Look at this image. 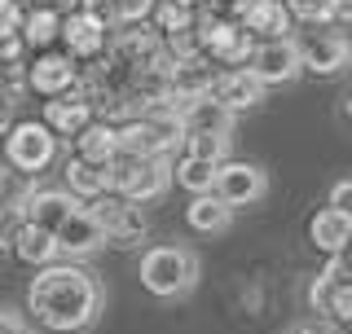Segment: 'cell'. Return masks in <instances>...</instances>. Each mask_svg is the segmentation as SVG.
<instances>
[{"instance_id":"1","label":"cell","mask_w":352,"mask_h":334,"mask_svg":"<svg viewBox=\"0 0 352 334\" xmlns=\"http://www.w3.org/2000/svg\"><path fill=\"white\" fill-rule=\"evenodd\" d=\"M102 308V286L97 277L80 269V264H49V269H36L27 286V313L36 326L53 330V334H75L88 330Z\"/></svg>"},{"instance_id":"2","label":"cell","mask_w":352,"mask_h":334,"mask_svg":"<svg viewBox=\"0 0 352 334\" xmlns=\"http://www.w3.org/2000/svg\"><path fill=\"white\" fill-rule=\"evenodd\" d=\"M172 185V163L168 159H146V154H119L110 163V194H119L124 203L141 207L163 198Z\"/></svg>"},{"instance_id":"3","label":"cell","mask_w":352,"mask_h":334,"mask_svg":"<svg viewBox=\"0 0 352 334\" xmlns=\"http://www.w3.org/2000/svg\"><path fill=\"white\" fill-rule=\"evenodd\" d=\"M198 277V260L181 247H150L141 255V286L159 299H176L194 286Z\"/></svg>"},{"instance_id":"4","label":"cell","mask_w":352,"mask_h":334,"mask_svg":"<svg viewBox=\"0 0 352 334\" xmlns=\"http://www.w3.org/2000/svg\"><path fill=\"white\" fill-rule=\"evenodd\" d=\"M58 159V141L53 132L40 124V119H18L14 128L5 132V163L22 176H40L44 167Z\"/></svg>"},{"instance_id":"5","label":"cell","mask_w":352,"mask_h":334,"mask_svg":"<svg viewBox=\"0 0 352 334\" xmlns=\"http://www.w3.org/2000/svg\"><path fill=\"white\" fill-rule=\"evenodd\" d=\"M308 304L317 308V317L330 321V330H348L352 321V282H348V264L344 255L326 264V273L308 286Z\"/></svg>"},{"instance_id":"6","label":"cell","mask_w":352,"mask_h":334,"mask_svg":"<svg viewBox=\"0 0 352 334\" xmlns=\"http://www.w3.org/2000/svg\"><path fill=\"white\" fill-rule=\"evenodd\" d=\"M212 194L225 203L229 211L238 207H251L269 194V176H264L260 163H247V159H225L216 167V181H212Z\"/></svg>"},{"instance_id":"7","label":"cell","mask_w":352,"mask_h":334,"mask_svg":"<svg viewBox=\"0 0 352 334\" xmlns=\"http://www.w3.org/2000/svg\"><path fill=\"white\" fill-rule=\"evenodd\" d=\"M295 53H300V71L313 75H339L348 66V36L339 27H308L300 40H295Z\"/></svg>"},{"instance_id":"8","label":"cell","mask_w":352,"mask_h":334,"mask_svg":"<svg viewBox=\"0 0 352 334\" xmlns=\"http://www.w3.org/2000/svg\"><path fill=\"white\" fill-rule=\"evenodd\" d=\"M84 211L97 220V225H102L106 242H115V247H132V242L146 233V220H141V211L132 207V203H124L119 194H102V198H93V203H88Z\"/></svg>"},{"instance_id":"9","label":"cell","mask_w":352,"mask_h":334,"mask_svg":"<svg viewBox=\"0 0 352 334\" xmlns=\"http://www.w3.org/2000/svg\"><path fill=\"white\" fill-rule=\"evenodd\" d=\"M247 71L256 75L264 88L291 84L295 75H300V53H295V40L291 36H286V40H260L256 49H251V58H247Z\"/></svg>"},{"instance_id":"10","label":"cell","mask_w":352,"mask_h":334,"mask_svg":"<svg viewBox=\"0 0 352 334\" xmlns=\"http://www.w3.org/2000/svg\"><path fill=\"white\" fill-rule=\"evenodd\" d=\"M58 40L66 44V58H71V62H97L110 49V31L102 27V22H93L88 14H80V9L62 14Z\"/></svg>"},{"instance_id":"11","label":"cell","mask_w":352,"mask_h":334,"mask_svg":"<svg viewBox=\"0 0 352 334\" xmlns=\"http://www.w3.org/2000/svg\"><path fill=\"white\" fill-rule=\"evenodd\" d=\"M264 88L256 75L247 71V66H238V71H216V80L212 88H207V97L220 106V110H229V115H242V110H256L264 102Z\"/></svg>"},{"instance_id":"12","label":"cell","mask_w":352,"mask_h":334,"mask_svg":"<svg viewBox=\"0 0 352 334\" xmlns=\"http://www.w3.org/2000/svg\"><path fill=\"white\" fill-rule=\"evenodd\" d=\"M22 80H27V88H36L40 97H62L80 84V66L66 58V53L44 49V53H36V62L22 71Z\"/></svg>"},{"instance_id":"13","label":"cell","mask_w":352,"mask_h":334,"mask_svg":"<svg viewBox=\"0 0 352 334\" xmlns=\"http://www.w3.org/2000/svg\"><path fill=\"white\" fill-rule=\"evenodd\" d=\"M93 119H97L93 102H88L80 88H71V93L49 97V102H44V119H40V124L53 132V141H58V137H80Z\"/></svg>"},{"instance_id":"14","label":"cell","mask_w":352,"mask_h":334,"mask_svg":"<svg viewBox=\"0 0 352 334\" xmlns=\"http://www.w3.org/2000/svg\"><path fill=\"white\" fill-rule=\"evenodd\" d=\"M53 242H58V255H66V260H84V255H93V251H102L106 247V233L102 225H97L93 216L80 207V211H71V216L62 220L58 229H53Z\"/></svg>"},{"instance_id":"15","label":"cell","mask_w":352,"mask_h":334,"mask_svg":"<svg viewBox=\"0 0 352 334\" xmlns=\"http://www.w3.org/2000/svg\"><path fill=\"white\" fill-rule=\"evenodd\" d=\"M308 242H313V251H322L326 260L344 255L348 242H352V211L317 207L313 216H308Z\"/></svg>"},{"instance_id":"16","label":"cell","mask_w":352,"mask_h":334,"mask_svg":"<svg viewBox=\"0 0 352 334\" xmlns=\"http://www.w3.org/2000/svg\"><path fill=\"white\" fill-rule=\"evenodd\" d=\"M22 203V220L27 225H40V229H58L71 211H80V203H75L66 189H36V194H27V198H18Z\"/></svg>"},{"instance_id":"17","label":"cell","mask_w":352,"mask_h":334,"mask_svg":"<svg viewBox=\"0 0 352 334\" xmlns=\"http://www.w3.org/2000/svg\"><path fill=\"white\" fill-rule=\"evenodd\" d=\"M75 159L110 167L119 159V137H115V119H93L80 137H75Z\"/></svg>"},{"instance_id":"18","label":"cell","mask_w":352,"mask_h":334,"mask_svg":"<svg viewBox=\"0 0 352 334\" xmlns=\"http://www.w3.org/2000/svg\"><path fill=\"white\" fill-rule=\"evenodd\" d=\"M62 176H66V194H71L80 207H88L93 198L110 194V167H97V163H84V159H71Z\"/></svg>"},{"instance_id":"19","label":"cell","mask_w":352,"mask_h":334,"mask_svg":"<svg viewBox=\"0 0 352 334\" xmlns=\"http://www.w3.org/2000/svg\"><path fill=\"white\" fill-rule=\"evenodd\" d=\"M58 31H62V14L58 9H49V5H31V9H22V22H18V44H27V49H49L53 40H58Z\"/></svg>"},{"instance_id":"20","label":"cell","mask_w":352,"mask_h":334,"mask_svg":"<svg viewBox=\"0 0 352 334\" xmlns=\"http://www.w3.org/2000/svg\"><path fill=\"white\" fill-rule=\"evenodd\" d=\"M9 251H14L27 269H49V264H58V242H53V233L40 229V225H22Z\"/></svg>"},{"instance_id":"21","label":"cell","mask_w":352,"mask_h":334,"mask_svg":"<svg viewBox=\"0 0 352 334\" xmlns=\"http://www.w3.org/2000/svg\"><path fill=\"white\" fill-rule=\"evenodd\" d=\"M229 220H234V211L220 203L216 194H198V198H190V207H185V225L194 233H225Z\"/></svg>"},{"instance_id":"22","label":"cell","mask_w":352,"mask_h":334,"mask_svg":"<svg viewBox=\"0 0 352 334\" xmlns=\"http://www.w3.org/2000/svg\"><path fill=\"white\" fill-rule=\"evenodd\" d=\"M216 167H220V163H203V159H190V154H181V159H176V167H172V181L181 185V189H190V198L212 194Z\"/></svg>"},{"instance_id":"23","label":"cell","mask_w":352,"mask_h":334,"mask_svg":"<svg viewBox=\"0 0 352 334\" xmlns=\"http://www.w3.org/2000/svg\"><path fill=\"white\" fill-rule=\"evenodd\" d=\"M150 18H154V31H159V36H185V31H194L198 9L181 5V0H159Z\"/></svg>"},{"instance_id":"24","label":"cell","mask_w":352,"mask_h":334,"mask_svg":"<svg viewBox=\"0 0 352 334\" xmlns=\"http://www.w3.org/2000/svg\"><path fill=\"white\" fill-rule=\"evenodd\" d=\"M181 146L190 159H203V163H225L229 154V137H220V132H185Z\"/></svg>"},{"instance_id":"25","label":"cell","mask_w":352,"mask_h":334,"mask_svg":"<svg viewBox=\"0 0 352 334\" xmlns=\"http://www.w3.org/2000/svg\"><path fill=\"white\" fill-rule=\"evenodd\" d=\"M291 22H308V27H330L339 0H282Z\"/></svg>"},{"instance_id":"26","label":"cell","mask_w":352,"mask_h":334,"mask_svg":"<svg viewBox=\"0 0 352 334\" xmlns=\"http://www.w3.org/2000/svg\"><path fill=\"white\" fill-rule=\"evenodd\" d=\"M154 5L159 0H115V14H119V27H137V22H150Z\"/></svg>"},{"instance_id":"27","label":"cell","mask_w":352,"mask_h":334,"mask_svg":"<svg viewBox=\"0 0 352 334\" xmlns=\"http://www.w3.org/2000/svg\"><path fill=\"white\" fill-rule=\"evenodd\" d=\"M22 225H27L22 220V203H0V247H14Z\"/></svg>"},{"instance_id":"28","label":"cell","mask_w":352,"mask_h":334,"mask_svg":"<svg viewBox=\"0 0 352 334\" xmlns=\"http://www.w3.org/2000/svg\"><path fill=\"white\" fill-rule=\"evenodd\" d=\"M348 203H352V181L344 176V181H335V185H330V203H326V207H335V211H348Z\"/></svg>"},{"instance_id":"29","label":"cell","mask_w":352,"mask_h":334,"mask_svg":"<svg viewBox=\"0 0 352 334\" xmlns=\"http://www.w3.org/2000/svg\"><path fill=\"white\" fill-rule=\"evenodd\" d=\"M27 326H22L18 313H9V308H0V334H22Z\"/></svg>"},{"instance_id":"30","label":"cell","mask_w":352,"mask_h":334,"mask_svg":"<svg viewBox=\"0 0 352 334\" xmlns=\"http://www.w3.org/2000/svg\"><path fill=\"white\" fill-rule=\"evenodd\" d=\"M291 334H330V326H322V321H304V326H295Z\"/></svg>"},{"instance_id":"31","label":"cell","mask_w":352,"mask_h":334,"mask_svg":"<svg viewBox=\"0 0 352 334\" xmlns=\"http://www.w3.org/2000/svg\"><path fill=\"white\" fill-rule=\"evenodd\" d=\"M0 194H5V185H0Z\"/></svg>"},{"instance_id":"32","label":"cell","mask_w":352,"mask_h":334,"mask_svg":"<svg viewBox=\"0 0 352 334\" xmlns=\"http://www.w3.org/2000/svg\"><path fill=\"white\" fill-rule=\"evenodd\" d=\"M22 334H31V330H22Z\"/></svg>"}]
</instances>
